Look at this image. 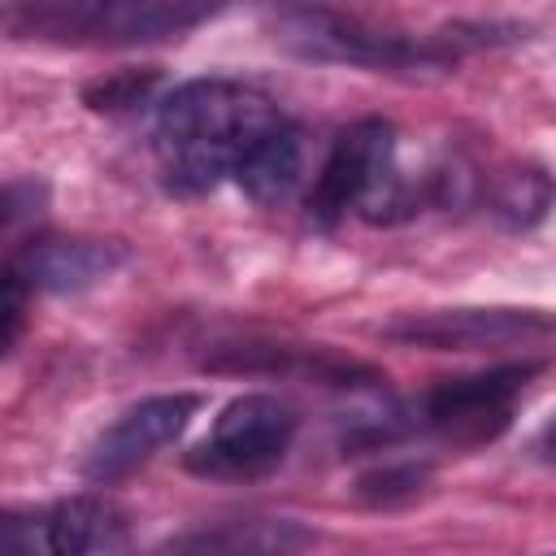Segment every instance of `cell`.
<instances>
[{"label": "cell", "instance_id": "cell-3", "mask_svg": "<svg viewBox=\"0 0 556 556\" xmlns=\"http://www.w3.org/2000/svg\"><path fill=\"white\" fill-rule=\"evenodd\" d=\"M213 4L195 0H35L9 4L4 22L13 30L61 39V43H156L213 17Z\"/></svg>", "mask_w": 556, "mask_h": 556}, {"label": "cell", "instance_id": "cell-7", "mask_svg": "<svg viewBox=\"0 0 556 556\" xmlns=\"http://www.w3.org/2000/svg\"><path fill=\"white\" fill-rule=\"evenodd\" d=\"M547 334H556V317L539 308H439V313H408L387 326V339L434 352L517 348Z\"/></svg>", "mask_w": 556, "mask_h": 556}, {"label": "cell", "instance_id": "cell-14", "mask_svg": "<svg viewBox=\"0 0 556 556\" xmlns=\"http://www.w3.org/2000/svg\"><path fill=\"white\" fill-rule=\"evenodd\" d=\"M152 83H156V70H122V74H109V78L91 83L83 91V100L100 113H122V109H135L139 100H148Z\"/></svg>", "mask_w": 556, "mask_h": 556}, {"label": "cell", "instance_id": "cell-10", "mask_svg": "<svg viewBox=\"0 0 556 556\" xmlns=\"http://www.w3.org/2000/svg\"><path fill=\"white\" fill-rule=\"evenodd\" d=\"M48 556H135L130 521L100 495L61 500L48 517Z\"/></svg>", "mask_w": 556, "mask_h": 556}, {"label": "cell", "instance_id": "cell-15", "mask_svg": "<svg viewBox=\"0 0 556 556\" xmlns=\"http://www.w3.org/2000/svg\"><path fill=\"white\" fill-rule=\"evenodd\" d=\"M0 556H39L35 526L22 513H4V521H0Z\"/></svg>", "mask_w": 556, "mask_h": 556}, {"label": "cell", "instance_id": "cell-17", "mask_svg": "<svg viewBox=\"0 0 556 556\" xmlns=\"http://www.w3.org/2000/svg\"><path fill=\"white\" fill-rule=\"evenodd\" d=\"M534 452H539V460H543V465H552V469H556V413H552V417H547V426L539 430Z\"/></svg>", "mask_w": 556, "mask_h": 556}, {"label": "cell", "instance_id": "cell-6", "mask_svg": "<svg viewBox=\"0 0 556 556\" xmlns=\"http://www.w3.org/2000/svg\"><path fill=\"white\" fill-rule=\"evenodd\" d=\"M295 426L291 404L278 395H239L217 413L208 439L187 456V465L208 478H261L282 465Z\"/></svg>", "mask_w": 556, "mask_h": 556}, {"label": "cell", "instance_id": "cell-16", "mask_svg": "<svg viewBox=\"0 0 556 556\" xmlns=\"http://www.w3.org/2000/svg\"><path fill=\"white\" fill-rule=\"evenodd\" d=\"M26 282L4 265V348H13L17 343V330H22V313H26Z\"/></svg>", "mask_w": 556, "mask_h": 556}, {"label": "cell", "instance_id": "cell-13", "mask_svg": "<svg viewBox=\"0 0 556 556\" xmlns=\"http://www.w3.org/2000/svg\"><path fill=\"white\" fill-rule=\"evenodd\" d=\"M430 478V465H417V460H387L378 465L374 473H365L356 482V495L374 508H391V504H404L413 500Z\"/></svg>", "mask_w": 556, "mask_h": 556}, {"label": "cell", "instance_id": "cell-4", "mask_svg": "<svg viewBox=\"0 0 556 556\" xmlns=\"http://www.w3.org/2000/svg\"><path fill=\"white\" fill-rule=\"evenodd\" d=\"M278 39L313 61H339V65H365V70H443L452 61V39H408L395 30H382L365 17L334 13V9H282L278 13Z\"/></svg>", "mask_w": 556, "mask_h": 556}, {"label": "cell", "instance_id": "cell-1", "mask_svg": "<svg viewBox=\"0 0 556 556\" xmlns=\"http://www.w3.org/2000/svg\"><path fill=\"white\" fill-rule=\"evenodd\" d=\"M282 122L287 113L248 83L191 78L156 109L152 152L161 182L174 195H204L222 178H235L252 148Z\"/></svg>", "mask_w": 556, "mask_h": 556}, {"label": "cell", "instance_id": "cell-12", "mask_svg": "<svg viewBox=\"0 0 556 556\" xmlns=\"http://www.w3.org/2000/svg\"><path fill=\"white\" fill-rule=\"evenodd\" d=\"M552 200H556V187L534 165H517V169L500 174V182L491 191V204L508 226H534L552 208Z\"/></svg>", "mask_w": 556, "mask_h": 556}, {"label": "cell", "instance_id": "cell-5", "mask_svg": "<svg viewBox=\"0 0 556 556\" xmlns=\"http://www.w3.org/2000/svg\"><path fill=\"white\" fill-rule=\"evenodd\" d=\"M534 374H539L534 361H513V365H495L482 374L443 378L417 404H408L413 430H426L452 447L491 443L513 421V408Z\"/></svg>", "mask_w": 556, "mask_h": 556}, {"label": "cell", "instance_id": "cell-2", "mask_svg": "<svg viewBox=\"0 0 556 556\" xmlns=\"http://www.w3.org/2000/svg\"><path fill=\"white\" fill-rule=\"evenodd\" d=\"M421 204V191L395 169V126L382 117H361L330 143L313 191L308 217L334 226L352 208L369 222H400Z\"/></svg>", "mask_w": 556, "mask_h": 556}, {"label": "cell", "instance_id": "cell-11", "mask_svg": "<svg viewBox=\"0 0 556 556\" xmlns=\"http://www.w3.org/2000/svg\"><path fill=\"white\" fill-rule=\"evenodd\" d=\"M300 174H304V143H300L295 122L287 117L282 126H274V130L252 148V156L239 165L235 182H239L256 204H282V200L300 187Z\"/></svg>", "mask_w": 556, "mask_h": 556}, {"label": "cell", "instance_id": "cell-8", "mask_svg": "<svg viewBox=\"0 0 556 556\" xmlns=\"http://www.w3.org/2000/svg\"><path fill=\"white\" fill-rule=\"evenodd\" d=\"M195 408H200V400L187 395V391L139 400L113 426L100 430V439L87 447L83 473L91 482H117V478L135 473L139 465H148L161 447H169L187 430V421L195 417Z\"/></svg>", "mask_w": 556, "mask_h": 556}, {"label": "cell", "instance_id": "cell-9", "mask_svg": "<svg viewBox=\"0 0 556 556\" xmlns=\"http://www.w3.org/2000/svg\"><path fill=\"white\" fill-rule=\"evenodd\" d=\"M122 265V248L104 239H61V235H35L26 239L13 256L9 269L30 287V291H87L100 278H109Z\"/></svg>", "mask_w": 556, "mask_h": 556}]
</instances>
